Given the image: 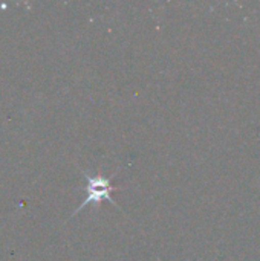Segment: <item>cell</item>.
Wrapping results in <instances>:
<instances>
[{
	"label": "cell",
	"instance_id": "1",
	"mask_svg": "<svg viewBox=\"0 0 260 261\" xmlns=\"http://www.w3.org/2000/svg\"><path fill=\"white\" fill-rule=\"evenodd\" d=\"M81 174H83V176L86 177V180H87V185H86L84 188H81V191L86 193V199H84V202L75 210L74 216L78 214L81 210H84L87 205H90V203H100V202L104 200V199L109 200L110 203H113V205L118 208V205H116L115 200L112 199V193L116 191V190H120V188H113V187H112V179H113V176L118 174V171H115L113 176H109V177H104V176H101V174H98V176H90V174H87V173L83 171V170H81Z\"/></svg>",
	"mask_w": 260,
	"mask_h": 261
}]
</instances>
